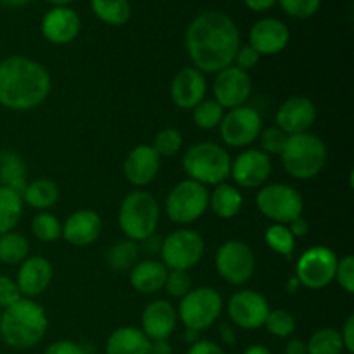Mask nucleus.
<instances>
[{"instance_id": "1", "label": "nucleus", "mask_w": 354, "mask_h": 354, "mask_svg": "<svg viewBox=\"0 0 354 354\" xmlns=\"http://www.w3.org/2000/svg\"><path fill=\"white\" fill-rule=\"evenodd\" d=\"M185 47L194 68L203 75H216L234 64L241 47V31L228 14L204 10L187 26Z\"/></svg>"}, {"instance_id": "2", "label": "nucleus", "mask_w": 354, "mask_h": 354, "mask_svg": "<svg viewBox=\"0 0 354 354\" xmlns=\"http://www.w3.org/2000/svg\"><path fill=\"white\" fill-rule=\"evenodd\" d=\"M52 90L50 73L44 64L24 55L0 61V106L14 113L37 109Z\"/></svg>"}, {"instance_id": "3", "label": "nucleus", "mask_w": 354, "mask_h": 354, "mask_svg": "<svg viewBox=\"0 0 354 354\" xmlns=\"http://www.w3.org/2000/svg\"><path fill=\"white\" fill-rule=\"evenodd\" d=\"M47 311L37 301L21 297L0 315V339L12 349H31L45 337Z\"/></svg>"}, {"instance_id": "4", "label": "nucleus", "mask_w": 354, "mask_h": 354, "mask_svg": "<svg viewBox=\"0 0 354 354\" xmlns=\"http://www.w3.org/2000/svg\"><path fill=\"white\" fill-rule=\"evenodd\" d=\"M328 151L327 144L318 135L299 133L289 135L280 154L283 169L289 176L296 180L317 178L327 165Z\"/></svg>"}, {"instance_id": "5", "label": "nucleus", "mask_w": 354, "mask_h": 354, "mask_svg": "<svg viewBox=\"0 0 354 354\" xmlns=\"http://www.w3.org/2000/svg\"><path fill=\"white\" fill-rule=\"evenodd\" d=\"M182 168L194 182L216 187L230 178L232 156L216 142H197L183 152Z\"/></svg>"}, {"instance_id": "6", "label": "nucleus", "mask_w": 354, "mask_h": 354, "mask_svg": "<svg viewBox=\"0 0 354 354\" xmlns=\"http://www.w3.org/2000/svg\"><path fill=\"white\" fill-rule=\"evenodd\" d=\"M159 204L151 192L135 189L121 201L118 225L128 241L144 242L156 234L159 225Z\"/></svg>"}, {"instance_id": "7", "label": "nucleus", "mask_w": 354, "mask_h": 354, "mask_svg": "<svg viewBox=\"0 0 354 354\" xmlns=\"http://www.w3.org/2000/svg\"><path fill=\"white\" fill-rule=\"evenodd\" d=\"M223 297L213 287H196L180 299L176 315L185 328L203 332L213 327L223 311Z\"/></svg>"}, {"instance_id": "8", "label": "nucleus", "mask_w": 354, "mask_h": 354, "mask_svg": "<svg viewBox=\"0 0 354 354\" xmlns=\"http://www.w3.org/2000/svg\"><path fill=\"white\" fill-rule=\"evenodd\" d=\"M209 190L203 183L187 178L176 183L166 196V216L176 225H192L207 211Z\"/></svg>"}, {"instance_id": "9", "label": "nucleus", "mask_w": 354, "mask_h": 354, "mask_svg": "<svg viewBox=\"0 0 354 354\" xmlns=\"http://www.w3.org/2000/svg\"><path fill=\"white\" fill-rule=\"evenodd\" d=\"M256 206L259 213L273 223L289 225L292 220L303 216L304 199L297 189L287 183H268L256 194Z\"/></svg>"}, {"instance_id": "10", "label": "nucleus", "mask_w": 354, "mask_h": 354, "mask_svg": "<svg viewBox=\"0 0 354 354\" xmlns=\"http://www.w3.org/2000/svg\"><path fill=\"white\" fill-rule=\"evenodd\" d=\"M206 242L203 235L192 228H180L171 232L161 242V263L168 270H182L189 272L194 266L199 265L204 256Z\"/></svg>"}, {"instance_id": "11", "label": "nucleus", "mask_w": 354, "mask_h": 354, "mask_svg": "<svg viewBox=\"0 0 354 354\" xmlns=\"http://www.w3.org/2000/svg\"><path fill=\"white\" fill-rule=\"evenodd\" d=\"M214 266L221 279L230 286H244L252 279L256 270V258L245 242L230 239L218 248Z\"/></svg>"}, {"instance_id": "12", "label": "nucleus", "mask_w": 354, "mask_h": 354, "mask_svg": "<svg viewBox=\"0 0 354 354\" xmlns=\"http://www.w3.org/2000/svg\"><path fill=\"white\" fill-rule=\"evenodd\" d=\"M337 254L327 245H313L299 256L296 263V280L299 286L320 290L330 286L335 279Z\"/></svg>"}, {"instance_id": "13", "label": "nucleus", "mask_w": 354, "mask_h": 354, "mask_svg": "<svg viewBox=\"0 0 354 354\" xmlns=\"http://www.w3.org/2000/svg\"><path fill=\"white\" fill-rule=\"evenodd\" d=\"M221 140L232 149H244L254 144L263 130L261 114L249 106H241L225 113L220 123Z\"/></svg>"}, {"instance_id": "14", "label": "nucleus", "mask_w": 354, "mask_h": 354, "mask_svg": "<svg viewBox=\"0 0 354 354\" xmlns=\"http://www.w3.org/2000/svg\"><path fill=\"white\" fill-rule=\"evenodd\" d=\"M270 303L261 292L244 289L232 294L227 303V313L232 325L244 330H256L263 327L270 313Z\"/></svg>"}, {"instance_id": "15", "label": "nucleus", "mask_w": 354, "mask_h": 354, "mask_svg": "<svg viewBox=\"0 0 354 354\" xmlns=\"http://www.w3.org/2000/svg\"><path fill=\"white\" fill-rule=\"evenodd\" d=\"M272 158L259 149L242 151L232 159L230 178L241 189H261L272 176Z\"/></svg>"}, {"instance_id": "16", "label": "nucleus", "mask_w": 354, "mask_h": 354, "mask_svg": "<svg viewBox=\"0 0 354 354\" xmlns=\"http://www.w3.org/2000/svg\"><path fill=\"white\" fill-rule=\"evenodd\" d=\"M252 92V80L248 71H242L237 66H228L216 73L213 83L214 100L225 111L245 106Z\"/></svg>"}, {"instance_id": "17", "label": "nucleus", "mask_w": 354, "mask_h": 354, "mask_svg": "<svg viewBox=\"0 0 354 354\" xmlns=\"http://www.w3.org/2000/svg\"><path fill=\"white\" fill-rule=\"evenodd\" d=\"M277 127L287 135L310 131L317 121V106L306 95H292L280 104L275 114Z\"/></svg>"}, {"instance_id": "18", "label": "nucleus", "mask_w": 354, "mask_h": 354, "mask_svg": "<svg viewBox=\"0 0 354 354\" xmlns=\"http://www.w3.org/2000/svg\"><path fill=\"white\" fill-rule=\"evenodd\" d=\"M40 30L48 44L68 45L82 31V19L71 7H52L41 17Z\"/></svg>"}, {"instance_id": "19", "label": "nucleus", "mask_w": 354, "mask_h": 354, "mask_svg": "<svg viewBox=\"0 0 354 354\" xmlns=\"http://www.w3.org/2000/svg\"><path fill=\"white\" fill-rule=\"evenodd\" d=\"M290 41V30L283 21L277 17H263L256 21L249 30V45L259 55H277Z\"/></svg>"}, {"instance_id": "20", "label": "nucleus", "mask_w": 354, "mask_h": 354, "mask_svg": "<svg viewBox=\"0 0 354 354\" xmlns=\"http://www.w3.org/2000/svg\"><path fill=\"white\" fill-rule=\"evenodd\" d=\"M161 169V158L156 154L152 145L140 144L135 145L128 152L127 159L123 162V173L128 183H131L137 189L151 185L159 175Z\"/></svg>"}, {"instance_id": "21", "label": "nucleus", "mask_w": 354, "mask_h": 354, "mask_svg": "<svg viewBox=\"0 0 354 354\" xmlns=\"http://www.w3.org/2000/svg\"><path fill=\"white\" fill-rule=\"evenodd\" d=\"M206 76L194 66L180 69L169 85V95H171L173 104L185 111H192L197 104L203 102L206 99Z\"/></svg>"}, {"instance_id": "22", "label": "nucleus", "mask_w": 354, "mask_h": 354, "mask_svg": "<svg viewBox=\"0 0 354 354\" xmlns=\"http://www.w3.org/2000/svg\"><path fill=\"white\" fill-rule=\"evenodd\" d=\"M142 328L149 341H168L178 324L176 308L166 299H156L142 311Z\"/></svg>"}, {"instance_id": "23", "label": "nucleus", "mask_w": 354, "mask_h": 354, "mask_svg": "<svg viewBox=\"0 0 354 354\" xmlns=\"http://www.w3.org/2000/svg\"><path fill=\"white\" fill-rule=\"evenodd\" d=\"M54 277L52 263L44 256H28L19 265L16 275V283L23 297L33 299L41 296L48 289Z\"/></svg>"}, {"instance_id": "24", "label": "nucleus", "mask_w": 354, "mask_h": 354, "mask_svg": "<svg viewBox=\"0 0 354 354\" xmlns=\"http://www.w3.org/2000/svg\"><path fill=\"white\" fill-rule=\"evenodd\" d=\"M102 234V218L92 209H78L66 218L62 225V237L75 248L93 244Z\"/></svg>"}, {"instance_id": "25", "label": "nucleus", "mask_w": 354, "mask_h": 354, "mask_svg": "<svg viewBox=\"0 0 354 354\" xmlns=\"http://www.w3.org/2000/svg\"><path fill=\"white\" fill-rule=\"evenodd\" d=\"M166 277H168V268L158 259H144L137 261V265L130 270V286L138 294H156L165 289Z\"/></svg>"}, {"instance_id": "26", "label": "nucleus", "mask_w": 354, "mask_h": 354, "mask_svg": "<svg viewBox=\"0 0 354 354\" xmlns=\"http://www.w3.org/2000/svg\"><path fill=\"white\" fill-rule=\"evenodd\" d=\"M149 342L140 328L124 325L107 337L106 354H147Z\"/></svg>"}, {"instance_id": "27", "label": "nucleus", "mask_w": 354, "mask_h": 354, "mask_svg": "<svg viewBox=\"0 0 354 354\" xmlns=\"http://www.w3.org/2000/svg\"><path fill=\"white\" fill-rule=\"evenodd\" d=\"M244 206V196L239 187L230 185L228 182L220 183L209 192V206L207 209L213 211L221 220H232L239 216Z\"/></svg>"}, {"instance_id": "28", "label": "nucleus", "mask_w": 354, "mask_h": 354, "mask_svg": "<svg viewBox=\"0 0 354 354\" xmlns=\"http://www.w3.org/2000/svg\"><path fill=\"white\" fill-rule=\"evenodd\" d=\"M21 197H23V204H26V206L37 211H48L57 204L59 187L54 180L41 176L33 182H28Z\"/></svg>"}, {"instance_id": "29", "label": "nucleus", "mask_w": 354, "mask_h": 354, "mask_svg": "<svg viewBox=\"0 0 354 354\" xmlns=\"http://www.w3.org/2000/svg\"><path fill=\"white\" fill-rule=\"evenodd\" d=\"M28 169L23 158L12 151L0 152V185L23 194L28 183Z\"/></svg>"}, {"instance_id": "30", "label": "nucleus", "mask_w": 354, "mask_h": 354, "mask_svg": "<svg viewBox=\"0 0 354 354\" xmlns=\"http://www.w3.org/2000/svg\"><path fill=\"white\" fill-rule=\"evenodd\" d=\"M23 216V197L16 190L0 185V235L14 232Z\"/></svg>"}, {"instance_id": "31", "label": "nucleus", "mask_w": 354, "mask_h": 354, "mask_svg": "<svg viewBox=\"0 0 354 354\" xmlns=\"http://www.w3.org/2000/svg\"><path fill=\"white\" fill-rule=\"evenodd\" d=\"M93 14L109 26H123L131 17L130 0H90Z\"/></svg>"}, {"instance_id": "32", "label": "nucleus", "mask_w": 354, "mask_h": 354, "mask_svg": "<svg viewBox=\"0 0 354 354\" xmlns=\"http://www.w3.org/2000/svg\"><path fill=\"white\" fill-rule=\"evenodd\" d=\"M30 256V242L17 232L0 235V261L3 265H21Z\"/></svg>"}, {"instance_id": "33", "label": "nucleus", "mask_w": 354, "mask_h": 354, "mask_svg": "<svg viewBox=\"0 0 354 354\" xmlns=\"http://www.w3.org/2000/svg\"><path fill=\"white\" fill-rule=\"evenodd\" d=\"M107 265L114 272H128L138 261V245L133 241H118L109 248L106 254Z\"/></svg>"}, {"instance_id": "34", "label": "nucleus", "mask_w": 354, "mask_h": 354, "mask_svg": "<svg viewBox=\"0 0 354 354\" xmlns=\"http://www.w3.org/2000/svg\"><path fill=\"white\" fill-rule=\"evenodd\" d=\"M308 354H342L344 344H342L341 334L337 328L324 327L318 328L310 341L306 342Z\"/></svg>"}, {"instance_id": "35", "label": "nucleus", "mask_w": 354, "mask_h": 354, "mask_svg": "<svg viewBox=\"0 0 354 354\" xmlns=\"http://www.w3.org/2000/svg\"><path fill=\"white\" fill-rule=\"evenodd\" d=\"M265 242L275 254L283 256V258H292L296 252V239L290 234L287 225L272 223L265 232Z\"/></svg>"}, {"instance_id": "36", "label": "nucleus", "mask_w": 354, "mask_h": 354, "mask_svg": "<svg viewBox=\"0 0 354 354\" xmlns=\"http://www.w3.org/2000/svg\"><path fill=\"white\" fill-rule=\"evenodd\" d=\"M227 111L220 106L214 99H204L192 109V120L199 130H214L220 127Z\"/></svg>"}, {"instance_id": "37", "label": "nucleus", "mask_w": 354, "mask_h": 354, "mask_svg": "<svg viewBox=\"0 0 354 354\" xmlns=\"http://www.w3.org/2000/svg\"><path fill=\"white\" fill-rule=\"evenodd\" d=\"M31 234L41 242H55L62 237V223L55 214L40 211L31 218Z\"/></svg>"}, {"instance_id": "38", "label": "nucleus", "mask_w": 354, "mask_h": 354, "mask_svg": "<svg viewBox=\"0 0 354 354\" xmlns=\"http://www.w3.org/2000/svg\"><path fill=\"white\" fill-rule=\"evenodd\" d=\"M152 149L159 158H173L178 154L183 147V135L176 128H162L156 133Z\"/></svg>"}, {"instance_id": "39", "label": "nucleus", "mask_w": 354, "mask_h": 354, "mask_svg": "<svg viewBox=\"0 0 354 354\" xmlns=\"http://www.w3.org/2000/svg\"><path fill=\"white\" fill-rule=\"evenodd\" d=\"M263 327L268 330V334H272L277 339H287L290 335H294L296 332V318L292 313L286 310H270L268 317Z\"/></svg>"}, {"instance_id": "40", "label": "nucleus", "mask_w": 354, "mask_h": 354, "mask_svg": "<svg viewBox=\"0 0 354 354\" xmlns=\"http://www.w3.org/2000/svg\"><path fill=\"white\" fill-rule=\"evenodd\" d=\"M287 16L294 19H310L320 10L322 0H279Z\"/></svg>"}, {"instance_id": "41", "label": "nucleus", "mask_w": 354, "mask_h": 354, "mask_svg": "<svg viewBox=\"0 0 354 354\" xmlns=\"http://www.w3.org/2000/svg\"><path fill=\"white\" fill-rule=\"evenodd\" d=\"M289 138V135L283 133L279 127L266 128V130H261L259 133V151H263L268 156H280L282 154L283 147H286V142Z\"/></svg>"}, {"instance_id": "42", "label": "nucleus", "mask_w": 354, "mask_h": 354, "mask_svg": "<svg viewBox=\"0 0 354 354\" xmlns=\"http://www.w3.org/2000/svg\"><path fill=\"white\" fill-rule=\"evenodd\" d=\"M192 289V279H190L189 272H182V270H168V277L165 282V290L168 296L175 297V299H182L183 296L189 294Z\"/></svg>"}, {"instance_id": "43", "label": "nucleus", "mask_w": 354, "mask_h": 354, "mask_svg": "<svg viewBox=\"0 0 354 354\" xmlns=\"http://www.w3.org/2000/svg\"><path fill=\"white\" fill-rule=\"evenodd\" d=\"M341 289L346 294H354V256L346 254L337 261V268H335V279Z\"/></svg>"}, {"instance_id": "44", "label": "nucleus", "mask_w": 354, "mask_h": 354, "mask_svg": "<svg viewBox=\"0 0 354 354\" xmlns=\"http://www.w3.org/2000/svg\"><path fill=\"white\" fill-rule=\"evenodd\" d=\"M21 297L23 296H21L16 280L7 275H0V310L12 306Z\"/></svg>"}, {"instance_id": "45", "label": "nucleus", "mask_w": 354, "mask_h": 354, "mask_svg": "<svg viewBox=\"0 0 354 354\" xmlns=\"http://www.w3.org/2000/svg\"><path fill=\"white\" fill-rule=\"evenodd\" d=\"M259 59H261V55L258 54V52L254 50V48L251 47V45H244V47H239L237 54H235V59H234V66H237V68H241L242 71H251V69H254L256 66H258Z\"/></svg>"}, {"instance_id": "46", "label": "nucleus", "mask_w": 354, "mask_h": 354, "mask_svg": "<svg viewBox=\"0 0 354 354\" xmlns=\"http://www.w3.org/2000/svg\"><path fill=\"white\" fill-rule=\"evenodd\" d=\"M44 354H85V349L75 341H68V339H62V341H55L45 349Z\"/></svg>"}, {"instance_id": "47", "label": "nucleus", "mask_w": 354, "mask_h": 354, "mask_svg": "<svg viewBox=\"0 0 354 354\" xmlns=\"http://www.w3.org/2000/svg\"><path fill=\"white\" fill-rule=\"evenodd\" d=\"M187 354H225V351L220 344H216V342L207 341V339H201L196 344L190 346Z\"/></svg>"}, {"instance_id": "48", "label": "nucleus", "mask_w": 354, "mask_h": 354, "mask_svg": "<svg viewBox=\"0 0 354 354\" xmlns=\"http://www.w3.org/2000/svg\"><path fill=\"white\" fill-rule=\"evenodd\" d=\"M342 339V344H344V351H348L349 354L354 353V315L346 318L344 325L339 330Z\"/></svg>"}, {"instance_id": "49", "label": "nucleus", "mask_w": 354, "mask_h": 354, "mask_svg": "<svg viewBox=\"0 0 354 354\" xmlns=\"http://www.w3.org/2000/svg\"><path fill=\"white\" fill-rule=\"evenodd\" d=\"M287 227H289L290 234L294 235V239H296V241L297 239H304L308 234H310V223H308L306 218H303V216L292 220L289 225H287Z\"/></svg>"}, {"instance_id": "50", "label": "nucleus", "mask_w": 354, "mask_h": 354, "mask_svg": "<svg viewBox=\"0 0 354 354\" xmlns=\"http://www.w3.org/2000/svg\"><path fill=\"white\" fill-rule=\"evenodd\" d=\"M220 339L227 346H235L237 344V330L232 324H223L220 325Z\"/></svg>"}, {"instance_id": "51", "label": "nucleus", "mask_w": 354, "mask_h": 354, "mask_svg": "<svg viewBox=\"0 0 354 354\" xmlns=\"http://www.w3.org/2000/svg\"><path fill=\"white\" fill-rule=\"evenodd\" d=\"M279 0H244L245 7L251 9L252 12H265V10L272 9Z\"/></svg>"}, {"instance_id": "52", "label": "nucleus", "mask_w": 354, "mask_h": 354, "mask_svg": "<svg viewBox=\"0 0 354 354\" xmlns=\"http://www.w3.org/2000/svg\"><path fill=\"white\" fill-rule=\"evenodd\" d=\"M147 354H173V348L168 341H151Z\"/></svg>"}, {"instance_id": "53", "label": "nucleus", "mask_w": 354, "mask_h": 354, "mask_svg": "<svg viewBox=\"0 0 354 354\" xmlns=\"http://www.w3.org/2000/svg\"><path fill=\"white\" fill-rule=\"evenodd\" d=\"M286 354H308L306 342L303 339H290L286 344Z\"/></svg>"}, {"instance_id": "54", "label": "nucleus", "mask_w": 354, "mask_h": 354, "mask_svg": "<svg viewBox=\"0 0 354 354\" xmlns=\"http://www.w3.org/2000/svg\"><path fill=\"white\" fill-rule=\"evenodd\" d=\"M183 341L189 346L196 344L197 341H201V332L192 330V328H185V330H183Z\"/></svg>"}, {"instance_id": "55", "label": "nucleus", "mask_w": 354, "mask_h": 354, "mask_svg": "<svg viewBox=\"0 0 354 354\" xmlns=\"http://www.w3.org/2000/svg\"><path fill=\"white\" fill-rule=\"evenodd\" d=\"M244 354H272V351H270L266 346L254 344V346H249V348L244 351Z\"/></svg>"}, {"instance_id": "56", "label": "nucleus", "mask_w": 354, "mask_h": 354, "mask_svg": "<svg viewBox=\"0 0 354 354\" xmlns=\"http://www.w3.org/2000/svg\"><path fill=\"white\" fill-rule=\"evenodd\" d=\"M3 6H9V7H23L26 3H30L31 0H0Z\"/></svg>"}, {"instance_id": "57", "label": "nucleus", "mask_w": 354, "mask_h": 354, "mask_svg": "<svg viewBox=\"0 0 354 354\" xmlns=\"http://www.w3.org/2000/svg\"><path fill=\"white\" fill-rule=\"evenodd\" d=\"M45 2L52 3L54 7H69V3H71L73 0H45Z\"/></svg>"}, {"instance_id": "58", "label": "nucleus", "mask_w": 354, "mask_h": 354, "mask_svg": "<svg viewBox=\"0 0 354 354\" xmlns=\"http://www.w3.org/2000/svg\"><path fill=\"white\" fill-rule=\"evenodd\" d=\"M0 315H2V310H0Z\"/></svg>"}]
</instances>
